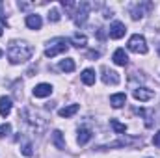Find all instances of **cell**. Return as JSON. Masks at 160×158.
<instances>
[{"label": "cell", "mask_w": 160, "mask_h": 158, "mask_svg": "<svg viewBox=\"0 0 160 158\" xmlns=\"http://www.w3.org/2000/svg\"><path fill=\"white\" fill-rule=\"evenodd\" d=\"M89 58H99V52H89Z\"/></svg>", "instance_id": "cell-29"}, {"label": "cell", "mask_w": 160, "mask_h": 158, "mask_svg": "<svg viewBox=\"0 0 160 158\" xmlns=\"http://www.w3.org/2000/svg\"><path fill=\"white\" fill-rule=\"evenodd\" d=\"M78 110H80L78 104H69V106H65V108H60V110H58V116H60V117H73Z\"/></svg>", "instance_id": "cell-15"}, {"label": "cell", "mask_w": 160, "mask_h": 158, "mask_svg": "<svg viewBox=\"0 0 160 158\" xmlns=\"http://www.w3.org/2000/svg\"><path fill=\"white\" fill-rule=\"evenodd\" d=\"M0 36H2V26H0Z\"/></svg>", "instance_id": "cell-30"}, {"label": "cell", "mask_w": 160, "mask_h": 158, "mask_svg": "<svg viewBox=\"0 0 160 158\" xmlns=\"http://www.w3.org/2000/svg\"><path fill=\"white\" fill-rule=\"evenodd\" d=\"M32 93H34L36 99H45V97L52 95V86H50V84H38Z\"/></svg>", "instance_id": "cell-8"}, {"label": "cell", "mask_w": 160, "mask_h": 158, "mask_svg": "<svg viewBox=\"0 0 160 158\" xmlns=\"http://www.w3.org/2000/svg\"><path fill=\"white\" fill-rule=\"evenodd\" d=\"M80 78H82V82H84L86 86H93L95 80H97V75H95L93 69H84L82 75H80Z\"/></svg>", "instance_id": "cell-16"}, {"label": "cell", "mask_w": 160, "mask_h": 158, "mask_svg": "<svg viewBox=\"0 0 160 158\" xmlns=\"http://www.w3.org/2000/svg\"><path fill=\"white\" fill-rule=\"evenodd\" d=\"M125 102H127V95H125V93H114V95L110 97V104H112L114 108H121Z\"/></svg>", "instance_id": "cell-19"}, {"label": "cell", "mask_w": 160, "mask_h": 158, "mask_svg": "<svg viewBox=\"0 0 160 158\" xmlns=\"http://www.w3.org/2000/svg\"><path fill=\"white\" fill-rule=\"evenodd\" d=\"M125 32H127L125 24H123V22H119V21H116V22H112V24H110L108 36H110L112 39H121V37L125 36Z\"/></svg>", "instance_id": "cell-6"}, {"label": "cell", "mask_w": 160, "mask_h": 158, "mask_svg": "<svg viewBox=\"0 0 160 158\" xmlns=\"http://www.w3.org/2000/svg\"><path fill=\"white\" fill-rule=\"evenodd\" d=\"M19 7H21V9H28V7H30V4H24V2H19Z\"/></svg>", "instance_id": "cell-28"}, {"label": "cell", "mask_w": 160, "mask_h": 158, "mask_svg": "<svg viewBox=\"0 0 160 158\" xmlns=\"http://www.w3.org/2000/svg\"><path fill=\"white\" fill-rule=\"evenodd\" d=\"M89 4L88 2H80L77 4V11L73 13V19H75V22L82 26V24H86V21H88V13H89Z\"/></svg>", "instance_id": "cell-5"}, {"label": "cell", "mask_w": 160, "mask_h": 158, "mask_svg": "<svg viewBox=\"0 0 160 158\" xmlns=\"http://www.w3.org/2000/svg\"><path fill=\"white\" fill-rule=\"evenodd\" d=\"M21 151H22L24 156H32V155H34V151H32V143H24Z\"/></svg>", "instance_id": "cell-25"}, {"label": "cell", "mask_w": 160, "mask_h": 158, "mask_svg": "<svg viewBox=\"0 0 160 158\" xmlns=\"http://www.w3.org/2000/svg\"><path fill=\"white\" fill-rule=\"evenodd\" d=\"M9 132H11V125H9V123H2V125H0V138L8 136Z\"/></svg>", "instance_id": "cell-24"}, {"label": "cell", "mask_w": 160, "mask_h": 158, "mask_svg": "<svg viewBox=\"0 0 160 158\" xmlns=\"http://www.w3.org/2000/svg\"><path fill=\"white\" fill-rule=\"evenodd\" d=\"M11 108H13V101L11 97H0V116L2 117H8L11 114Z\"/></svg>", "instance_id": "cell-10"}, {"label": "cell", "mask_w": 160, "mask_h": 158, "mask_svg": "<svg viewBox=\"0 0 160 158\" xmlns=\"http://www.w3.org/2000/svg\"><path fill=\"white\" fill-rule=\"evenodd\" d=\"M0 56H2V50H0Z\"/></svg>", "instance_id": "cell-32"}, {"label": "cell", "mask_w": 160, "mask_h": 158, "mask_svg": "<svg viewBox=\"0 0 160 158\" xmlns=\"http://www.w3.org/2000/svg\"><path fill=\"white\" fill-rule=\"evenodd\" d=\"M153 143H155V145H157V147L160 149V130L157 132V134H155V138H153Z\"/></svg>", "instance_id": "cell-26"}, {"label": "cell", "mask_w": 160, "mask_h": 158, "mask_svg": "<svg viewBox=\"0 0 160 158\" xmlns=\"http://www.w3.org/2000/svg\"><path fill=\"white\" fill-rule=\"evenodd\" d=\"M60 69H62L63 73H73V71H75V62H73L71 58H65V60L60 62Z\"/></svg>", "instance_id": "cell-21"}, {"label": "cell", "mask_w": 160, "mask_h": 158, "mask_svg": "<svg viewBox=\"0 0 160 158\" xmlns=\"http://www.w3.org/2000/svg\"><path fill=\"white\" fill-rule=\"evenodd\" d=\"M52 143H54L56 149H60V151L65 149V140H63V134H62L60 130H54V132H52Z\"/></svg>", "instance_id": "cell-18"}, {"label": "cell", "mask_w": 160, "mask_h": 158, "mask_svg": "<svg viewBox=\"0 0 160 158\" xmlns=\"http://www.w3.org/2000/svg\"><path fill=\"white\" fill-rule=\"evenodd\" d=\"M127 47H128L130 52H136V54H145V52H147V41H145L143 36H140V34L130 36Z\"/></svg>", "instance_id": "cell-4"}, {"label": "cell", "mask_w": 160, "mask_h": 158, "mask_svg": "<svg viewBox=\"0 0 160 158\" xmlns=\"http://www.w3.org/2000/svg\"><path fill=\"white\" fill-rule=\"evenodd\" d=\"M32 54H34V48L28 41H11L8 45V58L13 65L28 62L32 58Z\"/></svg>", "instance_id": "cell-1"}, {"label": "cell", "mask_w": 160, "mask_h": 158, "mask_svg": "<svg viewBox=\"0 0 160 158\" xmlns=\"http://www.w3.org/2000/svg\"><path fill=\"white\" fill-rule=\"evenodd\" d=\"M112 60H114V63H116V65H121V67H125V65L128 63V56H127L125 48H118V50L114 52Z\"/></svg>", "instance_id": "cell-12"}, {"label": "cell", "mask_w": 160, "mask_h": 158, "mask_svg": "<svg viewBox=\"0 0 160 158\" xmlns=\"http://www.w3.org/2000/svg\"><path fill=\"white\" fill-rule=\"evenodd\" d=\"M67 48H69V41L65 39V37H56V39L50 41L48 47L45 48V56L47 58H56L58 54L67 52Z\"/></svg>", "instance_id": "cell-3"}, {"label": "cell", "mask_w": 160, "mask_h": 158, "mask_svg": "<svg viewBox=\"0 0 160 158\" xmlns=\"http://www.w3.org/2000/svg\"><path fill=\"white\" fill-rule=\"evenodd\" d=\"M134 112L145 117V126H147V128H151V126H153V116H155V112H153V110H143V108H134Z\"/></svg>", "instance_id": "cell-17"}, {"label": "cell", "mask_w": 160, "mask_h": 158, "mask_svg": "<svg viewBox=\"0 0 160 158\" xmlns=\"http://www.w3.org/2000/svg\"><path fill=\"white\" fill-rule=\"evenodd\" d=\"M26 26H28L30 30H39L41 26H43V21H41L39 15L30 13V15H26Z\"/></svg>", "instance_id": "cell-11"}, {"label": "cell", "mask_w": 160, "mask_h": 158, "mask_svg": "<svg viewBox=\"0 0 160 158\" xmlns=\"http://www.w3.org/2000/svg\"><path fill=\"white\" fill-rule=\"evenodd\" d=\"M91 138H93V132H91L88 126H82V128H78V136H77L78 145H86Z\"/></svg>", "instance_id": "cell-13"}, {"label": "cell", "mask_w": 160, "mask_h": 158, "mask_svg": "<svg viewBox=\"0 0 160 158\" xmlns=\"http://www.w3.org/2000/svg\"><path fill=\"white\" fill-rule=\"evenodd\" d=\"M110 126L114 128V132H116V134H125V132H127V125L119 123L118 119H110Z\"/></svg>", "instance_id": "cell-22"}, {"label": "cell", "mask_w": 160, "mask_h": 158, "mask_svg": "<svg viewBox=\"0 0 160 158\" xmlns=\"http://www.w3.org/2000/svg\"><path fill=\"white\" fill-rule=\"evenodd\" d=\"M149 7H151V4H143V2H142V4H136V6L130 9L132 19H134V21H140V19L143 17V11H145V9H149Z\"/></svg>", "instance_id": "cell-14"}, {"label": "cell", "mask_w": 160, "mask_h": 158, "mask_svg": "<svg viewBox=\"0 0 160 158\" xmlns=\"http://www.w3.org/2000/svg\"><path fill=\"white\" fill-rule=\"evenodd\" d=\"M0 19H2L4 24H8V19H6V15H4V11H2V4H0Z\"/></svg>", "instance_id": "cell-27"}, {"label": "cell", "mask_w": 160, "mask_h": 158, "mask_svg": "<svg viewBox=\"0 0 160 158\" xmlns=\"http://www.w3.org/2000/svg\"><path fill=\"white\" fill-rule=\"evenodd\" d=\"M71 43H73L77 48H82V47H86V45H88V37H86L84 34L77 32V34H73V37H71Z\"/></svg>", "instance_id": "cell-20"}, {"label": "cell", "mask_w": 160, "mask_h": 158, "mask_svg": "<svg viewBox=\"0 0 160 158\" xmlns=\"http://www.w3.org/2000/svg\"><path fill=\"white\" fill-rule=\"evenodd\" d=\"M21 117L24 119L32 128H36L38 132H41V130L45 128V121H43V117H41L36 110H32V108H22V110H21Z\"/></svg>", "instance_id": "cell-2"}, {"label": "cell", "mask_w": 160, "mask_h": 158, "mask_svg": "<svg viewBox=\"0 0 160 158\" xmlns=\"http://www.w3.org/2000/svg\"><path fill=\"white\" fill-rule=\"evenodd\" d=\"M60 17H62V15H60V11H58L56 7L48 11V21H50V22H58V21H60Z\"/></svg>", "instance_id": "cell-23"}, {"label": "cell", "mask_w": 160, "mask_h": 158, "mask_svg": "<svg viewBox=\"0 0 160 158\" xmlns=\"http://www.w3.org/2000/svg\"><path fill=\"white\" fill-rule=\"evenodd\" d=\"M158 54H160V45H158Z\"/></svg>", "instance_id": "cell-31"}, {"label": "cell", "mask_w": 160, "mask_h": 158, "mask_svg": "<svg viewBox=\"0 0 160 158\" xmlns=\"http://www.w3.org/2000/svg\"><path fill=\"white\" fill-rule=\"evenodd\" d=\"M102 82L104 84H112V86H118L119 84V75L108 67H102Z\"/></svg>", "instance_id": "cell-9"}, {"label": "cell", "mask_w": 160, "mask_h": 158, "mask_svg": "<svg viewBox=\"0 0 160 158\" xmlns=\"http://www.w3.org/2000/svg\"><path fill=\"white\" fill-rule=\"evenodd\" d=\"M132 95H134V99H136V101L145 102V101H151L155 93H153V89H147V87H136V89L132 91Z\"/></svg>", "instance_id": "cell-7"}]
</instances>
